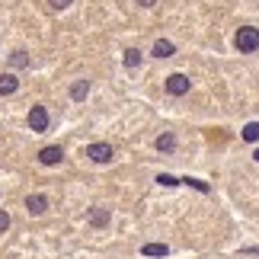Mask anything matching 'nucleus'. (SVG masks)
Wrapping results in <instances>:
<instances>
[{
	"mask_svg": "<svg viewBox=\"0 0 259 259\" xmlns=\"http://www.w3.org/2000/svg\"><path fill=\"white\" fill-rule=\"evenodd\" d=\"M234 48L240 55L259 52V29L256 26H240V29H237V35H234Z\"/></svg>",
	"mask_w": 259,
	"mask_h": 259,
	"instance_id": "f257e3e1",
	"label": "nucleus"
},
{
	"mask_svg": "<svg viewBox=\"0 0 259 259\" xmlns=\"http://www.w3.org/2000/svg\"><path fill=\"white\" fill-rule=\"evenodd\" d=\"M87 157H90L93 163H112L115 151H112V144H106V141H96V144H87Z\"/></svg>",
	"mask_w": 259,
	"mask_h": 259,
	"instance_id": "f03ea898",
	"label": "nucleus"
},
{
	"mask_svg": "<svg viewBox=\"0 0 259 259\" xmlns=\"http://www.w3.org/2000/svg\"><path fill=\"white\" fill-rule=\"evenodd\" d=\"M163 87H166V93H170V96H186L189 90H192V80H189V74H170Z\"/></svg>",
	"mask_w": 259,
	"mask_h": 259,
	"instance_id": "7ed1b4c3",
	"label": "nucleus"
},
{
	"mask_svg": "<svg viewBox=\"0 0 259 259\" xmlns=\"http://www.w3.org/2000/svg\"><path fill=\"white\" fill-rule=\"evenodd\" d=\"M26 122H29V128H32L35 135L48 132V109L45 106H32V109H29V115H26Z\"/></svg>",
	"mask_w": 259,
	"mask_h": 259,
	"instance_id": "20e7f679",
	"label": "nucleus"
},
{
	"mask_svg": "<svg viewBox=\"0 0 259 259\" xmlns=\"http://www.w3.org/2000/svg\"><path fill=\"white\" fill-rule=\"evenodd\" d=\"M61 160H64L61 144H48V147H42V151H38V163H42V166H58Z\"/></svg>",
	"mask_w": 259,
	"mask_h": 259,
	"instance_id": "39448f33",
	"label": "nucleus"
},
{
	"mask_svg": "<svg viewBox=\"0 0 259 259\" xmlns=\"http://www.w3.org/2000/svg\"><path fill=\"white\" fill-rule=\"evenodd\" d=\"M26 211L32 214V218H42V214L48 211V198H45V195H29V198H26Z\"/></svg>",
	"mask_w": 259,
	"mask_h": 259,
	"instance_id": "423d86ee",
	"label": "nucleus"
},
{
	"mask_svg": "<svg viewBox=\"0 0 259 259\" xmlns=\"http://www.w3.org/2000/svg\"><path fill=\"white\" fill-rule=\"evenodd\" d=\"M16 90H19V77L13 71H4L0 74V96H13Z\"/></svg>",
	"mask_w": 259,
	"mask_h": 259,
	"instance_id": "0eeeda50",
	"label": "nucleus"
},
{
	"mask_svg": "<svg viewBox=\"0 0 259 259\" xmlns=\"http://www.w3.org/2000/svg\"><path fill=\"white\" fill-rule=\"evenodd\" d=\"M151 55H154V58H173V55H176V45L170 42V38H157Z\"/></svg>",
	"mask_w": 259,
	"mask_h": 259,
	"instance_id": "6e6552de",
	"label": "nucleus"
},
{
	"mask_svg": "<svg viewBox=\"0 0 259 259\" xmlns=\"http://www.w3.org/2000/svg\"><path fill=\"white\" fill-rule=\"evenodd\" d=\"M154 147L160 154H173V147H176V135H170V132H163V135H157V141H154Z\"/></svg>",
	"mask_w": 259,
	"mask_h": 259,
	"instance_id": "1a4fd4ad",
	"label": "nucleus"
},
{
	"mask_svg": "<svg viewBox=\"0 0 259 259\" xmlns=\"http://www.w3.org/2000/svg\"><path fill=\"white\" fill-rule=\"evenodd\" d=\"M87 96H90V80H74L71 83V99L74 103H83Z\"/></svg>",
	"mask_w": 259,
	"mask_h": 259,
	"instance_id": "9d476101",
	"label": "nucleus"
},
{
	"mask_svg": "<svg viewBox=\"0 0 259 259\" xmlns=\"http://www.w3.org/2000/svg\"><path fill=\"white\" fill-rule=\"evenodd\" d=\"M141 61H144V55L138 52V48H128V52H125V58H122V64L128 67V71H135V67H141Z\"/></svg>",
	"mask_w": 259,
	"mask_h": 259,
	"instance_id": "9b49d317",
	"label": "nucleus"
},
{
	"mask_svg": "<svg viewBox=\"0 0 259 259\" xmlns=\"http://www.w3.org/2000/svg\"><path fill=\"white\" fill-rule=\"evenodd\" d=\"M166 253H170L166 243H144L141 246V256H166Z\"/></svg>",
	"mask_w": 259,
	"mask_h": 259,
	"instance_id": "f8f14e48",
	"label": "nucleus"
},
{
	"mask_svg": "<svg viewBox=\"0 0 259 259\" xmlns=\"http://www.w3.org/2000/svg\"><path fill=\"white\" fill-rule=\"evenodd\" d=\"M90 224H93V227H106L109 224V211H106V208H93V211H90Z\"/></svg>",
	"mask_w": 259,
	"mask_h": 259,
	"instance_id": "ddd939ff",
	"label": "nucleus"
},
{
	"mask_svg": "<svg viewBox=\"0 0 259 259\" xmlns=\"http://www.w3.org/2000/svg\"><path fill=\"white\" fill-rule=\"evenodd\" d=\"M240 138H243V141H259V122H250V125H243Z\"/></svg>",
	"mask_w": 259,
	"mask_h": 259,
	"instance_id": "4468645a",
	"label": "nucleus"
},
{
	"mask_svg": "<svg viewBox=\"0 0 259 259\" xmlns=\"http://www.w3.org/2000/svg\"><path fill=\"white\" fill-rule=\"evenodd\" d=\"M157 183H160L163 189H176L183 179H176V176H170V173H160V176H157Z\"/></svg>",
	"mask_w": 259,
	"mask_h": 259,
	"instance_id": "2eb2a0df",
	"label": "nucleus"
},
{
	"mask_svg": "<svg viewBox=\"0 0 259 259\" xmlns=\"http://www.w3.org/2000/svg\"><path fill=\"white\" fill-rule=\"evenodd\" d=\"M183 183H186V186H192V189H198V192H211V186H208L205 179H192V176H186Z\"/></svg>",
	"mask_w": 259,
	"mask_h": 259,
	"instance_id": "dca6fc26",
	"label": "nucleus"
},
{
	"mask_svg": "<svg viewBox=\"0 0 259 259\" xmlns=\"http://www.w3.org/2000/svg\"><path fill=\"white\" fill-rule=\"evenodd\" d=\"M10 64H13V67H26L29 64V52H13V55H10Z\"/></svg>",
	"mask_w": 259,
	"mask_h": 259,
	"instance_id": "f3484780",
	"label": "nucleus"
},
{
	"mask_svg": "<svg viewBox=\"0 0 259 259\" xmlns=\"http://www.w3.org/2000/svg\"><path fill=\"white\" fill-rule=\"evenodd\" d=\"M71 4H74V0H48V7H52V10H67Z\"/></svg>",
	"mask_w": 259,
	"mask_h": 259,
	"instance_id": "a211bd4d",
	"label": "nucleus"
},
{
	"mask_svg": "<svg viewBox=\"0 0 259 259\" xmlns=\"http://www.w3.org/2000/svg\"><path fill=\"white\" fill-rule=\"evenodd\" d=\"M0 231H10V214L0 208Z\"/></svg>",
	"mask_w": 259,
	"mask_h": 259,
	"instance_id": "6ab92c4d",
	"label": "nucleus"
},
{
	"mask_svg": "<svg viewBox=\"0 0 259 259\" xmlns=\"http://www.w3.org/2000/svg\"><path fill=\"white\" fill-rule=\"evenodd\" d=\"M138 7H144V10H151V7H157V0H135Z\"/></svg>",
	"mask_w": 259,
	"mask_h": 259,
	"instance_id": "aec40b11",
	"label": "nucleus"
},
{
	"mask_svg": "<svg viewBox=\"0 0 259 259\" xmlns=\"http://www.w3.org/2000/svg\"><path fill=\"white\" fill-rule=\"evenodd\" d=\"M253 160H256V163H259V151H256V154H253Z\"/></svg>",
	"mask_w": 259,
	"mask_h": 259,
	"instance_id": "412c9836",
	"label": "nucleus"
}]
</instances>
